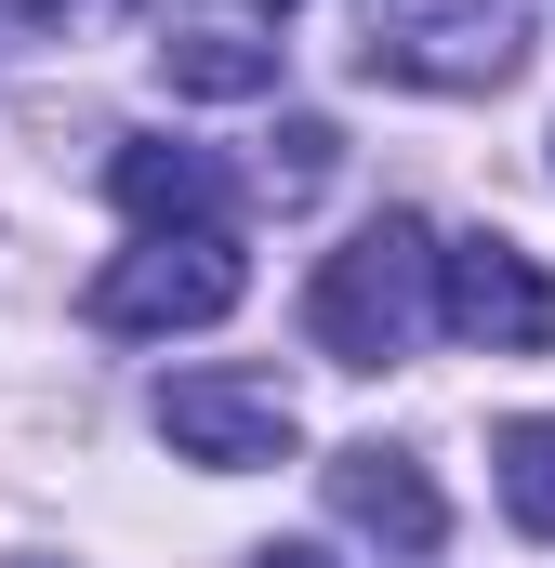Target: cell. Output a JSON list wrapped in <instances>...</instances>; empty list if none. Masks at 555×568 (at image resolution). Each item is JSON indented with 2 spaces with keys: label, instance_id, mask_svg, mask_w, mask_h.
Returning <instances> with one entry per match:
<instances>
[{
  "label": "cell",
  "instance_id": "1",
  "mask_svg": "<svg viewBox=\"0 0 555 568\" xmlns=\"http://www.w3.org/2000/svg\"><path fill=\"white\" fill-rule=\"evenodd\" d=\"M423 317H436V239H423V212H384V225H357L317 291H304V331H317V357H344V371H397L423 344Z\"/></svg>",
  "mask_w": 555,
  "mask_h": 568
},
{
  "label": "cell",
  "instance_id": "2",
  "mask_svg": "<svg viewBox=\"0 0 555 568\" xmlns=\"http://www.w3.org/2000/svg\"><path fill=\"white\" fill-rule=\"evenodd\" d=\"M529 53V0H357V67L411 93H490Z\"/></svg>",
  "mask_w": 555,
  "mask_h": 568
},
{
  "label": "cell",
  "instance_id": "3",
  "mask_svg": "<svg viewBox=\"0 0 555 568\" xmlns=\"http://www.w3.org/2000/svg\"><path fill=\"white\" fill-rule=\"evenodd\" d=\"M239 291H252V252L225 225H172L93 278V331H212V317H239Z\"/></svg>",
  "mask_w": 555,
  "mask_h": 568
},
{
  "label": "cell",
  "instance_id": "4",
  "mask_svg": "<svg viewBox=\"0 0 555 568\" xmlns=\"http://www.w3.org/2000/svg\"><path fill=\"white\" fill-rule=\"evenodd\" d=\"M436 317H450V344H476V357H543L555 344L543 252H516V239H450V252H436Z\"/></svg>",
  "mask_w": 555,
  "mask_h": 568
},
{
  "label": "cell",
  "instance_id": "5",
  "mask_svg": "<svg viewBox=\"0 0 555 568\" xmlns=\"http://www.w3.org/2000/svg\"><path fill=\"white\" fill-rule=\"evenodd\" d=\"M159 436L185 463H212V476H252V463H278L304 436V410H291L278 371H172L159 384Z\"/></svg>",
  "mask_w": 555,
  "mask_h": 568
},
{
  "label": "cell",
  "instance_id": "6",
  "mask_svg": "<svg viewBox=\"0 0 555 568\" xmlns=\"http://www.w3.org/2000/svg\"><path fill=\"white\" fill-rule=\"evenodd\" d=\"M331 516H344V529H371L384 556H436V542H450V503H436V476H423L411 449H384V436L331 449Z\"/></svg>",
  "mask_w": 555,
  "mask_h": 568
},
{
  "label": "cell",
  "instance_id": "7",
  "mask_svg": "<svg viewBox=\"0 0 555 568\" xmlns=\"http://www.w3.org/2000/svg\"><path fill=\"white\" fill-rule=\"evenodd\" d=\"M107 185H120V212H133L145 239H172V225H225V159H212V145L133 133L120 159H107Z\"/></svg>",
  "mask_w": 555,
  "mask_h": 568
},
{
  "label": "cell",
  "instance_id": "8",
  "mask_svg": "<svg viewBox=\"0 0 555 568\" xmlns=\"http://www.w3.org/2000/svg\"><path fill=\"white\" fill-rule=\"evenodd\" d=\"M159 80L199 93V106H252V93H278V40H252V27H159Z\"/></svg>",
  "mask_w": 555,
  "mask_h": 568
},
{
  "label": "cell",
  "instance_id": "9",
  "mask_svg": "<svg viewBox=\"0 0 555 568\" xmlns=\"http://www.w3.org/2000/svg\"><path fill=\"white\" fill-rule=\"evenodd\" d=\"M490 476H503V516H516L529 542H555V410L490 436Z\"/></svg>",
  "mask_w": 555,
  "mask_h": 568
},
{
  "label": "cell",
  "instance_id": "10",
  "mask_svg": "<svg viewBox=\"0 0 555 568\" xmlns=\"http://www.w3.org/2000/svg\"><path fill=\"white\" fill-rule=\"evenodd\" d=\"M331 159H344L331 120H291V133L265 145V185H278V199H317V185H331Z\"/></svg>",
  "mask_w": 555,
  "mask_h": 568
},
{
  "label": "cell",
  "instance_id": "11",
  "mask_svg": "<svg viewBox=\"0 0 555 568\" xmlns=\"http://www.w3.org/2000/svg\"><path fill=\"white\" fill-rule=\"evenodd\" d=\"M252 568H331V556H317V542H265Z\"/></svg>",
  "mask_w": 555,
  "mask_h": 568
},
{
  "label": "cell",
  "instance_id": "12",
  "mask_svg": "<svg viewBox=\"0 0 555 568\" xmlns=\"http://www.w3.org/2000/svg\"><path fill=\"white\" fill-rule=\"evenodd\" d=\"M0 13H13V27H40V13H53V0H0Z\"/></svg>",
  "mask_w": 555,
  "mask_h": 568
},
{
  "label": "cell",
  "instance_id": "13",
  "mask_svg": "<svg viewBox=\"0 0 555 568\" xmlns=\"http://www.w3.org/2000/svg\"><path fill=\"white\" fill-rule=\"evenodd\" d=\"M252 13H304V0H252Z\"/></svg>",
  "mask_w": 555,
  "mask_h": 568
},
{
  "label": "cell",
  "instance_id": "14",
  "mask_svg": "<svg viewBox=\"0 0 555 568\" xmlns=\"http://www.w3.org/2000/svg\"><path fill=\"white\" fill-rule=\"evenodd\" d=\"M13 568H40V556H13Z\"/></svg>",
  "mask_w": 555,
  "mask_h": 568
}]
</instances>
